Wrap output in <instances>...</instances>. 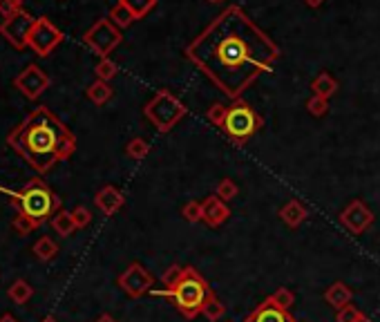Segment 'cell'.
I'll list each match as a JSON object with an SVG mask.
<instances>
[{"label": "cell", "instance_id": "37", "mask_svg": "<svg viewBox=\"0 0 380 322\" xmlns=\"http://www.w3.org/2000/svg\"><path fill=\"white\" fill-rule=\"evenodd\" d=\"M181 273H183V267H177V264H173V267L168 269L166 273L162 275V282H164V286H170V284H175L177 280L181 277Z\"/></svg>", "mask_w": 380, "mask_h": 322}, {"label": "cell", "instance_id": "6", "mask_svg": "<svg viewBox=\"0 0 380 322\" xmlns=\"http://www.w3.org/2000/svg\"><path fill=\"white\" fill-rule=\"evenodd\" d=\"M259 128H262V119L249 103L238 99L233 106H228L226 119L222 123V130L228 134V139H233L235 143H244Z\"/></svg>", "mask_w": 380, "mask_h": 322}, {"label": "cell", "instance_id": "18", "mask_svg": "<svg viewBox=\"0 0 380 322\" xmlns=\"http://www.w3.org/2000/svg\"><path fill=\"white\" fill-rule=\"evenodd\" d=\"M311 90H314V95L329 99L338 92V81L329 72H320L316 79L311 81Z\"/></svg>", "mask_w": 380, "mask_h": 322}, {"label": "cell", "instance_id": "35", "mask_svg": "<svg viewBox=\"0 0 380 322\" xmlns=\"http://www.w3.org/2000/svg\"><path fill=\"white\" fill-rule=\"evenodd\" d=\"M72 217H74V222H76V228H86L92 222V213H90L86 206H76L72 210Z\"/></svg>", "mask_w": 380, "mask_h": 322}, {"label": "cell", "instance_id": "9", "mask_svg": "<svg viewBox=\"0 0 380 322\" xmlns=\"http://www.w3.org/2000/svg\"><path fill=\"white\" fill-rule=\"evenodd\" d=\"M34 23H36V18H34L29 12L21 10L0 23V36H5V40L12 47L23 49V47H27L29 32L34 27Z\"/></svg>", "mask_w": 380, "mask_h": 322}, {"label": "cell", "instance_id": "13", "mask_svg": "<svg viewBox=\"0 0 380 322\" xmlns=\"http://www.w3.org/2000/svg\"><path fill=\"white\" fill-rule=\"evenodd\" d=\"M244 322H298V320H295V316L289 309L280 307V304L268 295L266 300H262L257 307L249 313Z\"/></svg>", "mask_w": 380, "mask_h": 322}, {"label": "cell", "instance_id": "16", "mask_svg": "<svg viewBox=\"0 0 380 322\" xmlns=\"http://www.w3.org/2000/svg\"><path fill=\"white\" fill-rule=\"evenodd\" d=\"M325 300L338 311V309H342V307H347V304H351L353 291H351V286H347L344 282H333V284L325 291Z\"/></svg>", "mask_w": 380, "mask_h": 322}, {"label": "cell", "instance_id": "8", "mask_svg": "<svg viewBox=\"0 0 380 322\" xmlns=\"http://www.w3.org/2000/svg\"><path fill=\"white\" fill-rule=\"evenodd\" d=\"M61 40H63V32L58 29L52 21L36 18V23H34V27L29 32L27 47H31V52L36 56H47L54 52L56 45H61Z\"/></svg>", "mask_w": 380, "mask_h": 322}, {"label": "cell", "instance_id": "4", "mask_svg": "<svg viewBox=\"0 0 380 322\" xmlns=\"http://www.w3.org/2000/svg\"><path fill=\"white\" fill-rule=\"evenodd\" d=\"M0 193H5L12 204L18 208V213L29 217L36 226L45 224L49 217H54L61 210V197L40 179L25 184L18 190H10L0 186Z\"/></svg>", "mask_w": 380, "mask_h": 322}, {"label": "cell", "instance_id": "7", "mask_svg": "<svg viewBox=\"0 0 380 322\" xmlns=\"http://www.w3.org/2000/svg\"><path fill=\"white\" fill-rule=\"evenodd\" d=\"M121 38H123L121 36V29L116 27L112 21H110V18H101V21H97L86 32V36H83V43H86L97 56L107 58V54L112 52L114 47H119Z\"/></svg>", "mask_w": 380, "mask_h": 322}, {"label": "cell", "instance_id": "36", "mask_svg": "<svg viewBox=\"0 0 380 322\" xmlns=\"http://www.w3.org/2000/svg\"><path fill=\"white\" fill-rule=\"evenodd\" d=\"M23 10V0H0V14L5 16V18H10L12 14L21 12Z\"/></svg>", "mask_w": 380, "mask_h": 322}, {"label": "cell", "instance_id": "32", "mask_svg": "<svg viewBox=\"0 0 380 322\" xmlns=\"http://www.w3.org/2000/svg\"><path fill=\"white\" fill-rule=\"evenodd\" d=\"M271 298L277 302V304H280V307H284V309H289L291 311V307H293V304H295V293L293 291H289V289H286V286H280V289H277L273 295H271Z\"/></svg>", "mask_w": 380, "mask_h": 322}, {"label": "cell", "instance_id": "29", "mask_svg": "<svg viewBox=\"0 0 380 322\" xmlns=\"http://www.w3.org/2000/svg\"><path fill=\"white\" fill-rule=\"evenodd\" d=\"M238 193H240V188H238V184H235L233 179H222L217 184V193L215 195L228 204V201H233L235 197H238Z\"/></svg>", "mask_w": 380, "mask_h": 322}, {"label": "cell", "instance_id": "31", "mask_svg": "<svg viewBox=\"0 0 380 322\" xmlns=\"http://www.w3.org/2000/svg\"><path fill=\"white\" fill-rule=\"evenodd\" d=\"M307 110H309V114H314V116H325L329 112V99L314 95L307 101Z\"/></svg>", "mask_w": 380, "mask_h": 322}, {"label": "cell", "instance_id": "3", "mask_svg": "<svg viewBox=\"0 0 380 322\" xmlns=\"http://www.w3.org/2000/svg\"><path fill=\"white\" fill-rule=\"evenodd\" d=\"M152 293L170 300L186 320H192L199 313H204V307L215 298L206 277L192 267H183V273L175 284L164 286V289H152Z\"/></svg>", "mask_w": 380, "mask_h": 322}, {"label": "cell", "instance_id": "15", "mask_svg": "<svg viewBox=\"0 0 380 322\" xmlns=\"http://www.w3.org/2000/svg\"><path fill=\"white\" fill-rule=\"evenodd\" d=\"M94 204L103 215H114L116 210L123 208L125 197H123V193L119 188H114V186H103V188L97 193Z\"/></svg>", "mask_w": 380, "mask_h": 322}, {"label": "cell", "instance_id": "40", "mask_svg": "<svg viewBox=\"0 0 380 322\" xmlns=\"http://www.w3.org/2000/svg\"><path fill=\"white\" fill-rule=\"evenodd\" d=\"M0 322H18V320H16L12 313H3V316H0Z\"/></svg>", "mask_w": 380, "mask_h": 322}, {"label": "cell", "instance_id": "33", "mask_svg": "<svg viewBox=\"0 0 380 322\" xmlns=\"http://www.w3.org/2000/svg\"><path fill=\"white\" fill-rule=\"evenodd\" d=\"M226 112H228V108L222 106V103H213L208 110V121L213 123V125H219L222 128V123H224V119H226Z\"/></svg>", "mask_w": 380, "mask_h": 322}, {"label": "cell", "instance_id": "2", "mask_svg": "<svg viewBox=\"0 0 380 322\" xmlns=\"http://www.w3.org/2000/svg\"><path fill=\"white\" fill-rule=\"evenodd\" d=\"M7 143L38 175H47L58 161L74 155L76 137L49 108H36L7 134Z\"/></svg>", "mask_w": 380, "mask_h": 322}, {"label": "cell", "instance_id": "19", "mask_svg": "<svg viewBox=\"0 0 380 322\" xmlns=\"http://www.w3.org/2000/svg\"><path fill=\"white\" fill-rule=\"evenodd\" d=\"M52 228L61 237H70L76 231V222L72 217V210H58V213L52 217Z\"/></svg>", "mask_w": 380, "mask_h": 322}, {"label": "cell", "instance_id": "12", "mask_svg": "<svg viewBox=\"0 0 380 322\" xmlns=\"http://www.w3.org/2000/svg\"><path fill=\"white\" fill-rule=\"evenodd\" d=\"M338 222L347 228L351 235H362L371 224H374V213H371V210L367 208L365 201L353 199L351 204L340 213Z\"/></svg>", "mask_w": 380, "mask_h": 322}, {"label": "cell", "instance_id": "34", "mask_svg": "<svg viewBox=\"0 0 380 322\" xmlns=\"http://www.w3.org/2000/svg\"><path fill=\"white\" fill-rule=\"evenodd\" d=\"M12 226H14V231L18 233V235H29V233L34 231V228H38L36 224L31 222L29 217H25V215H21V213L16 215V219H14Z\"/></svg>", "mask_w": 380, "mask_h": 322}, {"label": "cell", "instance_id": "39", "mask_svg": "<svg viewBox=\"0 0 380 322\" xmlns=\"http://www.w3.org/2000/svg\"><path fill=\"white\" fill-rule=\"evenodd\" d=\"M322 3H325V0H304V5H307V7H314V10H316V7L322 5Z\"/></svg>", "mask_w": 380, "mask_h": 322}, {"label": "cell", "instance_id": "22", "mask_svg": "<svg viewBox=\"0 0 380 322\" xmlns=\"http://www.w3.org/2000/svg\"><path fill=\"white\" fill-rule=\"evenodd\" d=\"M34 253H36V258L38 260H43V262H49V260H54L58 256V244L52 240V237H38L36 244H34Z\"/></svg>", "mask_w": 380, "mask_h": 322}, {"label": "cell", "instance_id": "41", "mask_svg": "<svg viewBox=\"0 0 380 322\" xmlns=\"http://www.w3.org/2000/svg\"><path fill=\"white\" fill-rule=\"evenodd\" d=\"M40 322H58V320H56V318H52V316H47L45 320H40Z\"/></svg>", "mask_w": 380, "mask_h": 322}, {"label": "cell", "instance_id": "43", "mask_svg": "<svg viewBox=\"0 0 380 322\" xmlns=\"http://www.w3.org/2000/svg\"><path fill=\"white\" fill-rule=\"evenodd\" d=\"M208 3H222V0H208Z\"/></svg>", "mask_w": 380, "mask_h": 322}, {"label": "cell", "instance_id": "24", "mask_svg": "<svg viewBox=\"0 0 380 322\" xmlns=\"http://www.w3.org/2000/svg\"><path fill=\"white\" fill-rule=\"evenodd\" d=\"M107 18L112 21V23H114L119 29L130 27V25L134 23V16H132V12H130L125 5H121V3H116V5L112 7V10H110V16H107Z\"/></svg>", "mask_w": 380, "mask_h": 322}, {"label": "cell", "instance_id": "28", "mask_svg": "<svg viewBox=\"0 0 380 322\" xmlns=\"http://www.w3.org/2000/svg\"><path fill=\"white\" fill-rule=\"evenodd\" d=\"M181 217L186 219V222H190V224H199V222H204V210H201V201H188L183 208H181Z\"/></svg>", "mask_w": 380, "mask_h": 322}, {"label": "cell", "instance_id": "17", "mask_svg": "<svg viewBox=\"0 0 380 322\" xmlns=\"http://www.w3.org/2000/svg\"><path fill=\"white\" fill-rule=\"evenodd\" d=\"M280 219L289 228H298L304 219H307V208H304L298 199H291L289 204H284L280 208Z\"/></svg>", "mask_w": 380, "mask_h": 322}, {"label": "cell", "instance_id": "21", "mask_svg": "<svg viewBox=\"0 0 380 322\" xmlns=\"http://www.w3.org/2000/svg\"><path fill=\"white\" fill-rule=\"evenodd\" d=\"M88 99L92 101L94 106H103L107 103L110 99H112V88H110L107 81H94L92 86L88 88Z\"/></svg>", "mask_w": 380, "mask_h": 322}, {"label": "cell", "instance_id": "23", "mask_svg": "<svg viewBox=\"0 0 380 322\" xmlns=\"http://www.w3.org/2000/svg\"><path fill=\"white\" fill-rule=\"evenodd\" d=\"M119 3L125 5V7H128V10L132 12L134 21L146 18V16L157 7V0H119Z\"/></svg>", "mask_w": 380, "mask_h": 322}, {"label": "cell", "instance_id": "44", "mask_svg": "<svg viewBox=\"0 0 380 322\" xmlns=\"http://www.w3.org/2000/svg\"><path fill=\"white\" fill-rule=\"evenodd\" d=\"M222 322H231V320H222Z\"/></svg>", "mask_w": 380, "mask_h": 322}, {"label": "cell", "instance_id": "1", "mask_svg": "<svg viewBox=\"0 0 380 322\" xmlns=\"http://www.w3.org/2000/svg\"><path fill=\"white\" fill-rule=\"evenodd\" d=\"M186 56L228 99L238 101L262 74L273 72L280 49L242 7L231 5L186 47Z\"/></svg>", "mask_w": 380, "mask_h": 322}, {"label": "cell", "instance_id": "38", "mask_svg": "<svg viewBox=\"0 0 380 322\" xmlns=\"http://www.w3.org/2000/svg\"><path fill=\"white\" fill-rule=\"evenodd\" d=\"M94 322H116V320H114L112 316H110V313H101V316H99Z\"/></svg>", "mask_w": 380, "mask_h": 322}, {"label": "cell", "instance_id": "20", "mask_svg": "<svg viewBox=\"0 0 380 322\" xmlns=\"http://www.w3.org/2000/svg\"><path fill=\"white\" fill-rule=\"evenodd\" d=\"M7 295H10V300L14 304H25V302L31 300L34 289H31V284L27 282V280H16L10 289H7Z\"/></svg>", "mask_w": 380, "mask_h": 322}, {"label": "cell", "instance_id": "27", "mask_svg": "<svg viewBox=\"0 0 380 322\" xmlns=\"http://www.w3.org/2000/svg\"><path fill=\"white\" fill-rule=\"evenodd\" d=\"M148 152H150V143L146 139H141V137L132 139L128 146H125V155L132 157V159H137V161L139 159H146Z\"/></svg>", "mask_w": 380, "mask_h": 322}, {"label": "cell", "instance_id": "25", "mask_svg": "<svg viewBox=\"0 0 380 322\" xmlns=\"http://www.w3.org/2000/svg\"><path fill=\"white\" fill-rule=\"evenodd\" d=\"M201 316L210 322H222L226 318V304L222 300H217V295H215V298L204 307V313H201Z\"/></svg>", "mask_w": 380, "mask_h": 322}, {"label": "cell", "instance_id": "26", "mask_svg": "<svg viewBox=\"0 0 380 322\" xmlns=\"http://www.w3.org/2000/svg\"><path fill=\"white\" fill-rule=\"evenodd\" d=\"M116 72H119V67H116L114 61H110V58H101V61L97 63V67H94L97 79L99 81H107V83L114 79Z\"/></svg>", "mask_w": 380, "mask_h": 322}, {"label": "cell", "instance_id": "42", "mask_svg": "<svg viewBox=\"0 0 380 322\" xmlns=\"http://www.w3.org/2000/svg\"><path fill=\"white\" fill-rule=\"evenodd\" d=\"M358 322H374V320H371V318H367V316H362V318H360Z\"/></svg>", "mask_w": 380, "mask_h": 322}, {"label": "cell", "instance_id": "30", "mask_svg": "<svg viewBox=\"0 0 380 322\" xmlns=\"http://www.w3.org/2000/svg\"><path fill=\"white\" fill-rule=\"evenodd\" d=\"M365 313H362L356 304H347V307L335 311V322H358Z\"/></svg>", "mask_w": 380, "mask_h": 322}, {"label": "cell", "instance_id": "5", "mask_svg": "<svg viewBox=\"0 0 380 322\" xmlns=\"http://www.w3.org/2000/svg\"><path fill=\"white\" fill-rule=\"evenodd\" d=\"M143 114H146V119L159 132H170L186 116V106L173 92L159 90L146 103V108H143Z\"/></svg>", "mask_w": 380, "mask_h": 322}, {"label": "cell", "instance_id": "14", "mask_svg": "<svg viewBox=\"0 0 380 322\" xmlns=\"http://www.w3.org/2000/svg\"><path fill=\"white\" fill-rule=\"evenodd\" d=\"M201 210H204V222L210 228H217L222 226L228 217H231V208L224 199H219L217 195H210L204 201H201Z\"/></svg>", "mask_w": 380, "mask_h": 322}, {"label": "cell", "instance_id": "11", "mask_svg": "<svg viewBox=\"0 0 380 322\" xmlns=\"http://www.w3.org/2000/svg\"><path fill=\"white\" fill-rule=\"evenodd\" d=\"M49 83H52V79H49L43 67L27 65L18 76H16L14 86H16V90H21L23 97H27V99L34 101V99H38L49 88Z\"/></svg>", "mask_w": 380, "mask_h": 322}, {"label": "cell", "instance_id": "10", "mask_svg": "<svg viewBox=\"0 0 380 322\" xmlns=\"http://www.w3.org/2000/svg\"><path fill=\"white\" fill-rule=\"evenodd\" d=\"M116 284H119L121 291L128 293L130 298H141V295L152 291V286H155V275H152L143 264H139V262H132V264L119 275Z\"/></svg>", "mask_w": 380, "mask_h": 322}]
</instances>
